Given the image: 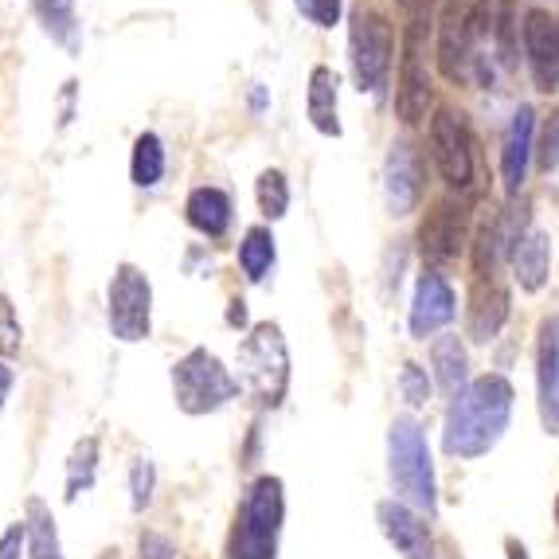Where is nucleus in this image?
<instances>
[{
	"label": "nucleus",
	"instance_id": "nucleus-7",
	"mask_svg": "<svg viewBox=\"0 0 559 559\" xmlns=\"http://www.w3.org/2000/svg\"><path fill=\"white\" fill-rule=\"evenodd\" d=\"M348 51H353V75L360 91L380 94L388 86V71H392V28H388V20L380 12H356Z\"/></svg>",
	"mask_w": 559,
	"mask_h": 559
},
{
	"label": "nucleus",
	"instance_id": "nucleus-16",
	"mask_svg": "<svg viewBox=\"0 0 559 559\" xmlns=\"http://www.w3.org/2000/svg\"><path fill=\"white\" fill-rule=\"evenodd\" d=\"M532 153H536V114H532V106H521L513 114V126L504 133V150H501V177L509 192H521V185L528 180Z\"/></svg>",
	"mask_w": 559,
	"mask_h": 559
},
{
	"label": "nucleus",
	"instance_id": "nucleus-38",
	"mask_svg": "<svg viewBox=\"0 0 559 559\" xmlns=\"http://www.w3.org/2000/svg\"><path fill=\"white\" fill-rule=\"evenodd\" d=\"M227 321H231V325H247V309H242V301H231V313H227Z\"/></svg>",
	"mask_w": 559,
	"mask_h": 559
},
{
	"label": "nucleus",
	"instance_id": "nucleus-3",
	"mask_svg": "<svg viewBox=\"0 0 559 559\" xmlns=\"http://www.w3.org/2000/svg\"><path fill=\"white\" fill-rule=\"evenodd\" d=\"M388 457H392V481L403 497L423 513L439 509V493H435V466H430V450L423 439L419 423L395 419L392 435H388Z\"/></svg>",
	"mask_w": 559,
	"mask_h": 559
},
{
	"label": "nucleus",
	"instance_id": "nucleus-37",
	"mask_svg": "<svg viewBox=\"0 0 559 559\" xmlns=\"http://www.w3.org/2000/svg\"><path fill=\"white\" fill-rule=\"evenodd\" d=\"M9 388H12V368L9 364H0V407H4V400H9Z\"/></svg>",
	"mask_w": 559,
	"mask_h": 559
},
{
	"label": "nucleus",
	"instance_id": "nucleus-29",
	"mask_svg": "<svg viewBox=\"0 0 559 559\" xmlns=\"http://www.w3.org/2000/svg\"><path fill=\"white\" fill-rule=\"evenodd\" d=\"M94 457H98V442L83 439L71 454V474H67V501H75L79 489L94 481Z\"/></svg>",
	"mask_w": 559,
	"mask_h": 559
},
{
	"label": "nucleus",
	"instance_id": "nucleus-26",
	"mask_svg": "<svg viewBox=\"0 0 559 559\" xmlns=\"http://www.w3.org/2000/svg\"><path fill=\"white\" fill-rule=\"evenodd\" d=\"M36 12L51 39L67 47H79V24H75V0H36Z\"/></svg>",
	"mask_w": 559,
	"mask_h": 559
},
{
	"label": "nucleus",
	"instance_id": "nucleus-18",
	"mask_svg": "<svg viewBox=\"0 0 559 559\" xmlns=\"http://www.w3.org/2000/svg\"><path fill=\"white\" fill-rule=\"evenodd\" d=\"M509 321V294L497 282H477L469 298V336L474 341H493Z\"/></svg>",
	"mask_w": 559,
	"mask_h": 559
},
{
	"label": "nucleus",
	"instance_id": "nucleus-1",
	"mask_svg": "<svg viewBox=\"0 0 559 559\" xmlns=\"http://www.w3.org/2000/svg\"><path fill=\"white\" fill-rule=\"evenodd\" d=\"M513 415V388L504 376H477L469 388L454 395L447 415V454L481 457L497 447Z\"/></svg>",
	"mask_w": 559,
	"mask_h": 559
},
{
	"label": "nucleus",
	"instance_id": "nucleus-27",
	"mask_svg": "<svg viewBox=\"0 0 559 559\" xmlns=\"http://www.w3.org/2000/svg\"><path fill=\"white\" fill-rule=\"evenodd\" d=\"M501 251H504V224L501 219H489V224L477 231V247H474V266H477V274H481V282L493 278Z\"/></svg>",
	"mask_w": 559,
	"mask_h": 559
},
{
	"label": "nucleus",
	"instance_id": "nucleus-17",
	"mask_svg": "<svg viewBox=\"0 0 559 559\" xmlns=\"http://www.w3.org/2000/svg\"><path fill=\"white\" fill-rule=\"evenodd\" d=\"M380 524H383V536L411 559H423V551L430 548V532L419 516L411 513L407 504L400 501H383L380 504Z\"/></svg>",
	"mask_w": 559,
	"mask_h": 559
},
{
	"label": "nucleus",
	"instance_id": "nucleus-28",
	"mask_svg": "<svg viewBox=\"0 0 559 559\" xmlns=\"http://www.w3.org/2000/svg\"><path fill=\"white\" fill-rule=\"evenodd\" d=\"M259 207H262V215L266 219H282L286 215V207H289V185H286V177H282L278 168H266L259 177Z\"/></svg>",
	"mask_w": 559,
	"mask_h": 559
},
{
	"label": "nucleus",
	"instance_id": "nucleus-35",
	"mask_svg": "<svg viewBox=\"0 0 559 559\" xmlns=\"http://www.w3.org/2000/svg\"><path fill=\"white\" fill-rule=\"evenodd\" d=\"M24 540H28V524H12V528L0 536V559H20Z\"/></svg>",
	"mask_w": 559,
	"mask_h": 559
},
{
	"label": "nucleus",
	"instance_id": "nucleus-9",
	"mask_svg": "<svg viewBox=\"0 0 559 559\" xmlns=\"http://www.w3.org/2000/svg\"><path fill=\"white\" fill-rule=\"evenodd\" d=\"M150 313H153V286L150 278L121 262L118 274L110 282V333L126 345L145 341L150 336Z\"/></svg>",
	"mask_w": 559,
	"mask_h": 559
},
{
	"label": "nucleus",
	"instance_id": "nucleus-21",
	"mask_svg": "<svg viewBox=\"0 0 559 559\" xmlns=\"http://www.w3.org/2000/svg\"><path fill=\"white\" fill-rule=\"evenodd\" d=\"M306 110H309V121H313L325 138H336V133H341V121H336V75L329 71V67H313Z\"/></svg>",
	"mask_w": 559,
	"mask_h": 559
},
{
	"label": "nucleus",
	"instance_id": "nucleus-15",
	"mask_svg": "<svg viewBox=\"0 0 559 559\" xmlns=\"http://www.w3.org/2000/svg\"><path fill=\"white\" fill-rule=\"evenodd\" d=\"M454 318V289L439 271H427L415 286V306H411V333L430 336Z\"/></svg>",
	"mask_w": 559,
	"mask_h": 559
},
{
	"label": "nucleus",
	"instance_id": "nucleus-25",
	"mask_svg": "<svg viewBox=\"0 0 559 559\" xmlns=\"http://www.w3.org/2000/svg\"><path fill=\"white\" fill-rule=\"evenodd\" d=\"M28 544H32V559H63L56 521H51L44 501H28Z\"/></svg>",
	"mask_w": 559,
	"mask_h": 559
},
{
	"label": "nucleus",
	"instance_id": "nucleus-24",
	"mask_svg": "<svg viewBox=\"0 0 559 559\" xmlns=\"http://www.w3.org/2000/svg\"><path fill=\"white\" fill-rule=\"evenodd\" d=\"M133 185L138 188H153L165 177V145H160L157 133H141L138 145H133V160H130Z\"/></svg>",
	"mask_w": 559,
	"mask_h": 559
},
{
	"label": "nucleus",
	"instance_id": "nucleus-36",
	"mask_svg": "<svg viewBox=\"0 0 559 559\" xmlns=\"http://www.w3.org/2000/svg\"><path fill=\"white\" fill-rule=\"evenodd\" d=\"M395 4L407 16V24H427L430 9H435V0H395Z\"/></svg>",
	"mask_w": 559,
	"mask_h": 559
},
{
	"label": "nucleus",
	"instance_id": "nucleus-6",
	"mask_svg": "<svg viewBox=\"0 0 559 559\" xmlns=\"http://www.w3.org/2000/svg\"><path fill=\"white\" fill-rule=\"evenodd\" d=\"M477 63V4L447 0L439 20V71L447 83H469Z\"/></svg>",
	"mask_w": 559,
	"mask_h": 559
},
{
	"label": "nucleus",
	"instance_id": "nucleus-30",
	"mask_svg": "<svg viewBox=\"0 0 559 559\" xmlns=\"http://www.w3.org/2000/svg\"><path fill=\"white\" fill-rule=\"evenodd\" d=\"M536 160H540L544 173H551V168H559V110L548 118V126H544L540 141H536Z\"/></svg>",
	"mask_w": 559,
	"mask_h": 559
},
{
	"label": "nucleus",
	"instance_id": "nucleus-10",
	"mask_svg": "<svg viewBox=\"0 0 559 559\" xmlns=\"http://www.w3.org/2000/svg\"><path fill=\"white\" fill-rule=\"evenodd\" d=\"M469 242V200H439L419 227V251L430 266L454 262Z\"/></svg>",
	"mask_w": 559,
	"mask_h": 559
},
{
	"label": "nucleus",
	"instance_id": "nucleus-19",
	"mask_svg": "<svg viewBox=\"0 0 559 559\" xmlns=\"http://www.w3.org/2000/svg\"><path fill=\"white\" fill-rule=\"evenodd\" d=\"M185 215L200 235L219 239V235L227 231V224H231V200H227V192H219V188H197V192L188 197Z\"/></svg>",
	"mask_w": 559,
	"mask_h": 559
},
{
	"label": "nucleus",
	"instance_id": "nucleus-33",
	"mask_svg": "<svg viewBox=\"0 0 559 559\" xmlns=\"http://www.w3.org/2000/svg\"><path fill=\"white\" fill-rule=\"evenodd\" d=\"M150 493H153V466L145 457H138V462H133V509H145Z\"/></svg>",
	"mask_w": 559,
	"mask_h": 559
},
{
	"label": "nucleus",
	"instance_id": "nucleus-23",
	"mask_svg": "<svg viewBox=\"0 0 559 559\" xmlns=\"http://www.w3.org/2000/svg\"><path fill=\"white\" fill-rule=\"evenodd\" d=\"M239 266L251 282H262L274 266V235L266 227H251L239 242Z\"/></svg>",
	"mask_w": 559,
	"mask_h": 559
},
{
	"label": "nucleus",
	"instance_id": "nucleus-13",
	"mask_svg": "<svg viewBox=\"0 0 559 559\" xmlns=\"http://www.w3.org/2000/svg\"><path fill=\"white\" fill-rule=\"evenodd\" d=\"M383 192H388V207H392L395 215H407V212H415V207H419V200H423V165H419V157H415V150H411L407 141L392 145V153H388Z\"/></svg>",
	"mask_w": 559,
	"mask_h": 559
},
{
	"label": "nucleus",
	"instance_id": "nucleus-4",
	"mask_svg": "<svg viewBox=\"0 0 559 559\" xmlns=\"http://www.w3.org/2000/svg\"><path fill=\"white\" fill-rule=\"evenodd\" d=\"M235 392H239V383L219 364V356H212L207 348H192L173 368V395H177V407L188 415L219 411L227 400H235Z\"/></svg>",
	"mask_w": 559,
	"mask_h": 559
},
{
	"label": "nucleus",
	"instance_id": "nucleus-34",
	"mask_svg": "<svg viewBox=\"0 0 559 559\" xmlns=\"http://www.w3.org/2000/svg\"><path fill=\"white\" fill-rule=\"evenodd\" d=\"M141 559H177V551H173V544H168L165 536L145 532V536H141Z\"/></svg>",
	"mask_w": 559,
	"mask_h": 559
},
{
	"label": "nucleus",
	"instance_id": "nucleus-39",
	"mask_svg": "<svg viewBox=\"0 0 559 559\" xmlns=\"http://www.w3.org/2000/svg\"><path fill=\"white\" fill-rule=\"evenodd\" d=\"M556 521H559V501H556Z\"/></svg>",
	"mask_w": 559,
	"mask_h": 559
},
{
	"label": "nucleus",
	"instance_id": "nucleus-31",
	"mask_svg": "<svg viewBox=\"0 0 559 559\" xmlns=\"http://www.w3.org/2000/svg\"><path fill=\"white\" fill-rule=\"evenodd\" d=\"M298 12L306 20H313L318 28H333L341 20V0H298Z\"/></svg>",
	"mask_w": 559,
	"mask_h": 559
},
{
	"label": "nucleus",
	"instance_id": "nucleus-11",
	"mask_svg": "<svg viewBox=\"0 0 559 559\" xmlns=\"http://www.w3.org/2000/svg\"><path fill=\"white\" fill-rule=\"evenodd\" d=\"M423 28H427V24H407L403 59H400V83H395V114H400V121H407V126L427 118V106H430V75H427V56H423Z\"/></svg>",
	"mask_w": 559,
	"mask_h": 559
},
{
	"label": "nucleus",
	"instance_id": "nucleus-8",
	"mask_svg": "<svg viewBox=\"0 0 559 559\" xmlns=\"http://www.w3.org/2000/svg\"><path fill=\"white\" fill-rule=\"evenodd\" d=\"M430 157L439 165L442 180L454 192L469 197V188H474V138H469V126L462 114H435V121H430Z\"/></svg>",
	"mask_w": 559,
	"mask_h": 559
},
{
	"label": "nucleus",
	"instance_id": "nucleus-20",
	"mask_svg": "<svg viewBox=\"0 0 559 559\" xmlns=\"http://www.w3.org/2000/svg\"><path fill=\"white\" fill-rule=\"evenodd\" d=\"M513 271L524 289H540L548 278V239L540 231H521L513 239Z\"/></svg>",
	"mask_w": 559,
	"mask_h": 559
},
{
	"label": "nucleus",
	"instance_id": "nucleus-14",
	"mask_svg": "<svg viewBox=\"0 0 559 559\" xmlns=\"http://www.w3.org/2000/svg\"><path fill=\"white\" fill-rule=\"evenodd\" d=\"M536 380H540V419L548 435H559V318L540 325L536 345Z\"/></svg>",
	"mask_w": 559,
	"mask_h": 559
},
{
	"label": "nucleus",
	"instance_id": "nucleus-2",
	"mask_svg": "<svg viewBox=\"0 0 559 559\" xmlns=\"http://www.w3.org/2000/svg\"><path fill=\"white\" fill-rule=\"evenodd\" d=\"M282 516H286V501H282V481L278 477H259L251 485V493L242 501V513L235 521V536L227 556L231 559H274L278 551V532Z\"/></svg>",
	"mask_w": 559,
	"mask_h": 559
},
{
	"label": "nucleus",
	"instance_id": "nucleus-22",
	"mask_svg": "<svg viewBox=\"0 0 559 559\" xmlns=\"http://www.w3.org/2000/svg\"><path fill=\"white\" fill-rule=\"evenodd\" d=\"M430 356H435L439 388L447 395H457V388L466 380V348H462V341H457V336H439L435 348H430Z\"/></svg>",
	"mask_w": 559,
	"mask_h": 559
},
{
	"label": "nucleus",
	"instance_id": "nucleus-32",
	"mask_svg": "<svg viewBox=\"0 0 559 559\" xmlns=\"http://www.w3.org/2000/svg\"><path fill=\"white\" fill-rule=\"evenodd\" d=\"M400 383H403V395H407V403H427L430 383H427V376L419 372V364H403Z\"/></svg>",
	"mask_w": 559,
	"mask_h": 559
},
{
	"label": "nucleus",
	"instance_id": "nucleus-12",
	"mask_svg": "<svg viewBox=\"0 0 559 559\" xmlns=\"http://www.w3.org/2000/svg\"><path fill=\"white\" fill-rule=\"evenodd\" d=\"M521 39H524V56H528L536 86H540V91H556L559 86V24H556V16H548V12H540V9L524 12Z\"/></svg>",
	"mask_w": 559,
	"mask_h": 559
},
{
	"label": "nucleus",
	"instance_id": "nucleus-5",
	"mask_svg": "<svg viewBox=\"0 0 559 559\" xmlns=\"http://www.w3.org/2000/svg\"><path fill=\"white\" fill-rule=\"evenodd\" d=\"M239 368L247 388L266 407H278L289 383V353H286V341H282V329L271 325V321L254 325V333L239 348Z\"/></svg>",
	"mask_w": 559,
	"mask_h": 559
}]
</instances>
